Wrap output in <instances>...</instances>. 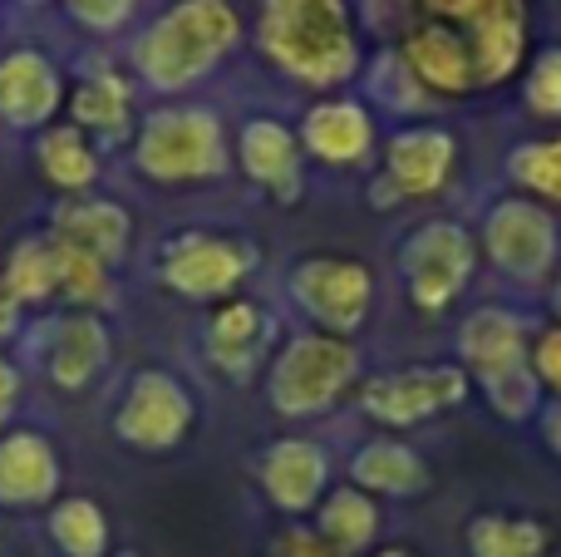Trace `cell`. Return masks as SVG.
<instances>
[{"label":"cell","instance_id":"13","mask_svg":"<svg viewBox=\"0 0 561 557\" xmlns=\"http://www.w3.org/2000/svg\"><path fill=\"white\" fill-rule=\"evenodd\" d=\"M454 163H458V144L448 128L409 124L385 144V163H379V178L369 193H375L379 207L419 203V197L444 193L448 178H454Z\"/></svg>","mask_w":561,"mask_h":557},{"label":"cell","instance_id":"36","mask_svg":"<svg viewBox=\"0 0 561 557\" xmlns=\"http://www.w3.org/2000/svg\"><path fill=\"white\" fill-rule=\"evenodd\" d=\"M280 557H340V553L330 548L320 533H290V538L280 543Z\"/></svg>","mask_w":561,"mask_h":557},{"label":"cell","instance_id":"35","mask_svg":"<svg viewBox=\"0 0 561 557\" xmlns=\"http://www.w3.org/2000/svg\"><path fill=\"white\" fill-rule=\"evenodd\" d=\"M20 371H15V361H5V351H0V430H5V420L20 410Z\"/></svg>","mask_w":561,"mask_h":557},{"label":"cell","instance_id":"18","mask_svg":"<svg viewBox=\"0 0 561 557\" xmlns=\"http://www.w3.org/2000/svg\"><path fill=\"white\" fill-rule=\"evenodd\" d=\"M203 341H207V361H213L222 375L242 380V375H252L256 365H262V355L272 351L276 321L266 316V306L247 302V296H232V302H222L213 311Z\"/></svg>","mask_w":561,"mask_h":557},{"label":"cell","instance_id":"11","mask_svg":"<svg viewBox=\"0 0 561 557\" xmlns=\"http://www.w3.org/2000/svg\"><path fill=\"white\" fill-rule=\"evenodd\" d=\"M468 400V371L454 361L444 365H409L394 375H375L359 390V410L369 420L389 424V430H409V424H424L434 414L454 410Z\"/></svg>","mask_w":561,"mask_h":557},{"label":"cell","instance_id":"7","mask_svg":"<svg viewBox=\"0 0 561 557\" xmlns=\"http://www.w3.org/2000/svg\"><path fill=\"white\" fill-rule=\"evenodd\" d=\"M256 272V247L232 232H178L158 252V282L187 302H232Z\"/></svg>","mask_w":561,"mask_h":557},{"label":"cell","instance_id":"14","mask_svg":"<svg viewBox=\"0 0 561 557\" xmlns=\"http://www.w3.org/2000/svg\"><path fill=\"white\" fill-rule=\"evenodd\" d=\"M59 104H65V79L55 59L25 45L0 55V118L10 128H49Z\"/></svg>","mask_w":561,"mask_h":557},{"label":"cell","instance_id":"5","mask_svg":"<svg viewBox=\"0 0 561 557\" xmlns=\"http://www.w3.org/2000/svg\"><path fill=\"white\" fill-rule=\"evenodd\" d=\"M134 163L153 183H207L232 168V148L213 109H158L138 128Z\"/></svg>","mask_w":561,"mask_h":557},{"label":"cell","instance_id":"41","mask_svg":"<svg viewBox=\"0 0 561 557\" xmlns=\"http://www.w3.org/2000/svg\"><path fill=\"white\" fill-rule=\"evenodd\" d=\"M124 557H138V553H124Z\"/></svg>","mask_w":561,"mask_h":557},{"label":"cell","instance_id":"19","mask_svg":"<svg viewBox=\"0 0 561 557\" xmlns=\"http://www.w3.org/2000/svg\"><path fill=\"white\" fill-rule=\"evenodd\" d=\"M306 148H300V134H290L280 118H252L237 138V158H242V173L252 178L256 187L276 197V203H296L300 183H306Z\"/></svg>","mask_w":561,"mask_h":557},{"label":"cell","instance_id":"32","mask_svg":"<svg viewBox=\"0 0 561 557\" xmlns=\"http://www.w3.org/2000/svg\"><path fill=\"white\" fill-rule=\"evenodd\" d=\"M523 99L533 114L542 118H561V45L542 49L527 69V84H523Z\"/></svg>","mask_w":561,"mask_h":557},{"label":"cell","instance_id":"31","mask_svg":"<svg viewBox=\"0 0 561 557\" xmlns=\"http://www.w3.org/2000/svg\"><path fill=\"white\" fill-rule=\"evenodd\" d=\"M55 262H59V296H65L69 306H79V311H99V306L114 296V276H108V266L94 262L89 252H79V247L59 242V237H55Z\"/></svg>","mask_w":561,"mask_h":557},{"label":"cell","instance_id":"23","mask_svg":"<svg viewBox=\"0 0 561 557\" xmlns=\"http://www.w3.org/2000/svg\"><path fill=\"white\" fill-rule=\"evenodd\" d=\"M350 479H355V489H369V493L414 499V493L428 489V464L404 440H369L350 459Z\"/></svg>","mask_w":561,"mask_h":557},{"label":"cell","instance_id":"20","mask_svg":"<svg viewBox=\"0 0 561 557\" xmlns=\"http://www.w3.org/2000/svg\"><path fill=\"white\" fill-rule=\"evenodd\" d=\"M49 237L79 247V252H89L94 262H104L108 272H114L128 252L134 217L118 203H108V197H65V203L55 207V217H49Z\"/></svg>","mask_w":561,"mask_h":557},{"label":"cell","instance_id":"1","mask_svg":"<svg viewBox=\"0 0 561 557\" xmlns=\"http://www.w3.org/2000/svg\"><path fill=\"white\" fill-rule=\"evenodd\" d=\"M256 45L280 75L306 89H340L359 69L350 0H262Z\"/></svg>","mask_w":561,"mask_h":557},{"label":"cell","instance_id":"9","mask_svg":"<svg viewBox=\"0 0 561 557\" xmlns=\"http://www.w3.org/2000/svg\"><path fill=\"white\" fill-rule=\"evenodd\" d=\"M478 262V242L463 223H424L414 237L404 242L399 252V266H404V282H409V302L419 311H448V306L463 296L468 276H473Z\"/></svg>","mask_w":561,"mask_h":557},{"label":"cell","instance_id":"28","mask_svg":"<svg viewBox=\"0 0 561 557\" xmlns=\"http://www.w3.org/2000/svg\"><path fill=\"white\" fill-rule=\"evenodd\" d=\"M49 538L65 557H104L108 553V519L94 499L69 493L49 503Z\"/></svg>","mask_w":561,"mask_h":557},{"label":"cell","instance_id":"34","mask_svg":"<svg viewBox=\"0 0 561 557\" xmlns=\"http://www.w3.org/2000/svg\"><path fill=\"white\" fill-rule=\"evenodd\" d=\"M533 375L542 390L561 395V326H547V331L533 341Z\"/></svg>","mask_w":561,"mask_h":557},{"label":"cell","instance_id":"12","mask_svg":"<svg viewBox=\"0 0 561 557\" xmlns=\"http://www.w3.org/2000/svg\"><path fill=\"white\" fill-rule=\"evenodd\" d=\"M193 420H197V405L178 375L138 371L134 380H128V395L114 414V434H118V444H128V450L163 454V450H178V444L187 440Z\"/></svg>","mask_w":561,"mask_h":557},{"label":"cell","instance_id":"22","mask_svg":"<svg viewBox=\"0 0 561 557\" xmlns=\"http://www.w3.org/2000/svg\"><path fill=\"white\" fill-rule=\"evenodd\" d=\"M108 351H114L108 326L99 321L94 311L59 316L55 331H49V351H45L49 380H55L59 390H84V385H94L99 375H104Z\"/></svg>","mask_w":561,"mask_h":557},{"label":"cell","instance_id":"30","mask_svg":"<svg viewBox=\"0 0 561 557\" xmlns=\"http://www.w3.org/2000/svg\"><path fill=\"white\" fill-rule=\"evenodd\" d=\"M507 178H513L523 193H533V203L561 207V134L517 144L513 158H507Z\"/></svg>","mask_w":561,"mask_h":557},{"label":"cell","instance_id":"40","mask_svg":"<svg viewBox=\"0 0 561 557\" xmlns=\"http://www.w3.org/2000/svg\"><path fill=\"white\" fill-rule=\"evenodd\" d=\"M375 557H409V548H385V553H375Z\"/></svg>","mask_w":561,"mask_h":557},{"label":"cell","instance_id":"10","mask_svg":"<svg viewBox=\"0 0 561 557\" xmlns=\"http://www.w3.org/2000/svg\"><path fill=\"white\" fill-rule=\"evenodd\" d=\"M483 252L507 282L537 286L557 266V217L533 197H503L483 217Z\"/></svg>","mask_w":561,"mask_h":557},{"label":"cell","instance_id":"39","mask_svg":"<svg viewBox=\"0 0 561 557\" xmlns=\"http://www.w3.org/2000/svg\"><path fill=\"white\" fill-rule=\"evenodd\" d=\"M552 316H557V326H561V272H557V282H552Z\"/></svg>","mask_w":561,"mask_h":557},{"label":"cell","instance_id":"26","mask_svg":"<svg viewBox=\"0 0 561 557\" xmlns=\"http://www.w3.org/2000/svg\"><path fill=\"white\" fill-rule=\"evenodd\" d=\"M552 533L542 519L523 513H483L468 523V553L473 557H547Z\"/></svg>","mask_w":561,"mask_h":557},{"label":"cell","instance_id":"29","mask_svg":"<svg viewBox=\"0 0 561 557\" xmlns=\"http://www.w3.org/2000/svg\"><path fill=\"white\" fill-rule=\"evenodd\" d=\"M5 286L15 292L20 306H39L59 296V262H55V237H25L15 242L5 262Z\"/></svg>","mask_w":561,"mask_h":557},{"label":"cell","instance_id":"33","mask_svg":"<svg viewBox=\"0 0 561 557\" xmlns=\"http://www.w3.org/2000/svg\"><path fill=\"white\" fill-rule=\"evenodd\" d=\"M65 10L75 25L94 30V35H114V30H124L134 20L138 0H65Z\"/></svg>","mask_w":561,"mask_h":557},{"label":"cell","instance_id":"38","mask_svg":"<svg viewBox=\"0 0 561 557\" xmlns=\"http://www.w3.org/2000/svg\"><path fill=\"white\" fill-rule=\"evenodd\" d=\"M542 434H547V450H552L557 459H561V400L542 414Z\"/></svg>","mask_w":561,"mask_h":557},{"label":"cell","instance_id":"4","mask_svg":"<svg viewBox=\"0 0 561 557\" xmlns=\"http://www.w3.org/2000/svg\"><path fill=\"white\" fill-rule=\"evenodd\" d=\"M359 380V351L345 336L300 331L280 345L266 380V400L286 420H310L345 400V390Z\"/></svg>","mask_w":561,"mask_h":557},{"label":"cell","instance_id":"15","mask_svg":"<svg viewBox=\"0 0 561 557\" xmlns=\"http://www.w3.org/2000/svg\"><path fill=\"white\" fill-rule=\"evenodd\" d=\"M256 474H262L266 499H272L280 513L306 519V513H316L320 493H325V484H330V454L320 450L316 440H276V444H266Z\"/></svg>","mask_w":561,"mask_h":557},{"label":"cell","instance_id":"17","mask_svg":"<svg viewBox=\"0 0 561 557\" xmlns=\"http://www.w3.org/2000/svg\"><path fill=\"white\" fill-rule=\"evenodd\" d=\"M59 493V454L45 434H0V509H49Z\"/></svg>","mask_w":561,"mask_h":557},{"label":"cell","instance_id":"27","mask_svg":"<svg viewBox=\"0 0 561 557\" xmlns=\"http://www.w3.org/2000/svg\"><path fill=\"white\" fill-rule=\"evenodd\" d=\"M316 533L340 557H359L369 543H375V533H379L375 499H369V493H359V489H335L325 503H320V528Z\"/></svg>","mask_w":561,"mask_h":557},{"label":"cell","instance_id":"8","mask_svg":"<svg viewBox=\"0 0 561 557\" xmlns=\"http://www.w3.org/2000/svg\"><path fill=\"white\" fill-rule=\"evenodd\" d=\"M290 302L325 336L359 331L375 311V272L350 257H306L290 266Z\"/></svg>","mask_w":561,"mask_h":557},{"label":"cell","instance_id":"2","mask_svg":"<svg viewBox=\"0 0 561 557\" xmlns=\"http://www.w3.org/2000/svg\"><path fill=\"white\" fill-rule=\"evenodd\" d=\"M242 45V15L232 0H173L134 39V69L158 94H183Z\"/></svg>","mask_w":561,"mask_h":557},{"label":"cell","instance_id":"21","mask_svg":"<svg viewBox=\"0 0 561 557\" xmlns=\"http://www.w3.org/2000/svg\"><path fill=\"white\" fill-rule=\"evenodd\" d=\"M300 148L330 168L365 163V158L375 154V118H369V109L355 104V99H325V104L306 109Z\"/></svg>","mask_w":561,"mask_h":557},{"label":"cell","instance_id":"16","mask_svg":"<svg viewBox=\"0 0 561 557\" xmlns=\"http://www.w3.org/2000/svg\"><path fill=\"white\" fill-rule=\"evenodd\" d=\"M399 59H404V69L419 79L424 94L458 99V94H473L478 89V69H473V55H468L463 35H454V30H444V25L419 20V25L399 39Z\"/></svg>","mask_w":561,"mask_h":557},{"label":"cell","instance_id":"37","mask_svg":"<svg viewBox=\"0 0 561 557\" xmlns=\"http://www.w3.org/2000/svg\"><path fill=\"white\" fill-rule=\"evenodd\" d=\"M15 326H20V302H15V292L5 286V276H0V341H5Z\"/></svg>","mask_w":561,"mask_h":557},{"label":"cell","instance_id":"3","mask_svg":"<svg viewBox=\"0 0 561 557\" xmlns=\"http://www.w3.org/2000/svg\"><path fill=\"white\" fill-rule=\"evenodd\" d=\"M458 355H463V371L483 385V400L503 420H527L537 410L542 385L533 375V345H527L523 316L503 311V306L473 311L458 326Z\"/></svg>","mask_w":561,"mask_h":557},{"label":"cell","instance_id":"6","mask_svg":"<svg viewBox=\"0 0 561 557\" xmlns=\"http://www.w3.org/2000/svg\"><path fill=\"white\" fill-rule=\"evenodd\" d=\"M419 15L463 35L483 89L513 79L527 55V0H419Z\"/></svg>","mask_w":561,"mask_h":557},{"label":"cell","instance_id":"25","mask_svg":"<svg viewBox=\"0 0 561 557\" xmlns=\"http://www.w3.org/2000/svg\"><path fill=\"white\" fill-rule=\"evenodd\" d=\"M65 104H69V124L84 128V134H118V128H128V114H134V89L118 75L99 69V75L79 79L69 89Z\"/></svg>","mask_w":561,"mask_h":557},{"label":"cell","instance_id":"24","mask_svg":"<svg viewBox=\"0 0 561 557\" xmlns=\"http://www.w3.org/2000/svg\"><path fill=\"white\" fill-rule=\"evenodd\" d=\"M35 158H39L45 183H55L59 193H89V187L99 183V154L84 138V128H75V124L39 128Z\"/></svg>","mask_w":561,"mask_h":557}]
</instances>
